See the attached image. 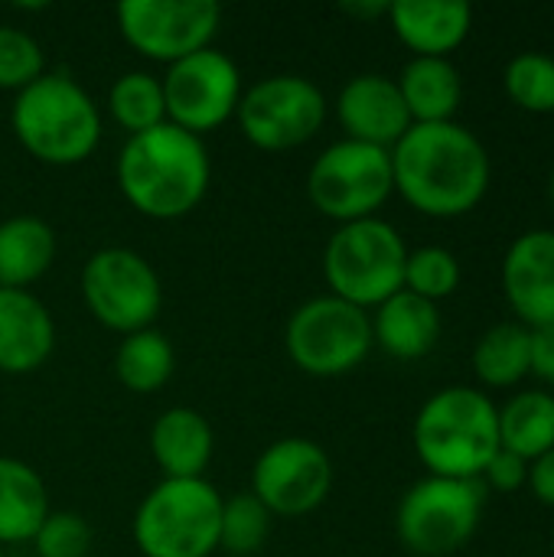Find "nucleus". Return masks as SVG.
<instances>
[{
  "label": "nucleus",
  "mask_w": 554,
  "mask_h": 557,
  "mask_svg": "<svg viewBox=\"0 0 554 557\" xmlns=\"http://www.w3.org/2000/svg\"><path fill=\"white\" fill-rule=\"evenodd\" d=\"M490 173L483 140L457 121L411 124L392 147L395 193L431 219L473 212L490 189Z\"/></svg>",
  "instance_id": "f257e3e1"
},
{
  "label": "nucleus",
  "mask_w": 554,
  "mask_h": 557,
  "mask_svg": "<svg viewBox=\"0 0 554 557\" xmlns=\"http://www.w3.org/2000/svg\"><path fill=\"white\" fill-rule=\"evenodd\" d=\"M114 173L118 189L134 212L157 222H173L189 215L206 199L212 160L202 137L167 121L153 131L127 137Z\"/></svg>",
  "instance_id": "f03ea898"
},
{
  "label": "nucleus",
  "mask_w": 554,
  "mask_h": 557,
  "mask_svg": "<svg viewBox=\"0 0 554 557\" xmlns=\"http://www.w3.org/2000/svg\"><path fill=\"white\" fill-rule=\"evenodd\" d=\"M411 441L431 476L480 480L500 450V408L487 392L467 385L441 388L421 405Z\"/></svg>",
  "instance_id": "7ed1b4c3"
},
{
  "label": "nucleus",
  "mask_w": 554,
  "mask_h": 557,
  "mask_svg": "<svg viewBox=\"0 0 554 557\" xmlns=\"http://www.w3.org/2000/svg\"><path fill=\"white\" fill-rule=\"evenodd\" d=\"M10 127L20 147L49 166H75L101 144V111L65 72H46L16 91Z\"/></svg>",
  "instance_id": "20e7f679"
},
{
  "label": "nucleus",
  "mask_w": 554,
  "mask_h": 557,
  "mask_svg": "<svg viewBox=\"0 0 554 557\" xmlns=\"http://www.w3.org/2000/svg\"><path fill=\"white\" fill-rule=\"evenodd\" d=\"M408 245L385 219H359L340 225L323 251V277L333 297L376 310L398 290H405Z\"/></svg>",
  "instance_id": "39448f33"
},
{
  "label": "nucleus",
  "mask_w": 554,
  "mask_h": 557,
  "mask_svg": "<svg viewBox=\"0 0 554 557\" xmlns=\"http://www.w3.org/2000/svg\"><path fill=\"white\" fill-rule=\"evenodd\" d=\"M222 496L202 480H160L134 512L144 557H209L219 552Z\"/></svg>",
  "instance_id": "423d86ee"
},
{
  "label": "nucleus",
  "mask_w": 554,
  "mask_h": 557,
  "mask_svg": "<svg viewBox=\"0 0 554 557\" xmlns=\"http://www.w3.org/2000/svg\"><path fill=\"white\" fill-rule=\"evenodd\" d=\"M392 193V150L346 137L330 144L307 173V196L313 209L336 225L376 219Z\"/></svg>",
  "instance_id": "0eeeda50"
},
{
  "label": "nucleus",
  "mask_w": 554,
  "mask_h": 557,
  "mask_svg": "<svg viewBox=\"0 0 554 557\" xmlns=\"http://www.w3.org/2000/svg\"><path fill=\"white\" fill-rule=\"evenodd\" d=\"M372 320L333 294L300 304L284 330L291 362L313 379H340L366 362L372 352Z\"/></svg>",
  "instance_id": "6e6552de"
},
{
  "label": "nucleus",
  "mask_w": 554,
  "mask_h": 557,
  "mask_svg": "<svg viewBox=\"0 0 554 557\" xmlns=\"http://www.w3.org/2000/svg\"><path fill=\"white\" fill-rule=\"evenodd\" d=\"M483 483L428 476L415 483L395 512L398 542L418 557H447L460 552L480 525Z\"/></svg>",
  "instance_id": "1a4fd4ad"
},
{
  "label": "nucleus",
  "mask_w": 554,
  "mask_h": 557,
  "mask_svg": "<svg viewBox=\"0 0 554 557\" xmlns=\"http://www.w3.org/2000/svg\"><path fill=\"white\" fill-rule=\"evenodd\" d=\"M82 300L111 333L150 330L163 307V284L153 264L131 248H101L82 268Z\"/></svg>",
  "instance_id": "9d476101"
},
{
  "label": "nucleus",
  "mask_w": 554,
  "mask_h": 557,
  "mask_svg": "<svg viewBox=\"0 0 554 557\" xmlns=\"http://www.w3.org/2000/svg\"><path fill=\"white\" fill-rule=\"evenodd\" d=\"M235 117L251 147L281 153L304 147L320 134L327 98L304 75H268L242 91Z\"/></svg>",
  "instance_id": "9b49d317"
},
{
  "label": "nucleus",
  "mask_w": 554,
  "mask_h": 557,
  "mask_svg": "<svg viewBox=\"0 0 554 557\" xmlns=\"http://www.w3.org/2000/svg\"><path fill=\"white\" fill-rule=\"evenodd\" d=\"M222 26L216 0H124L118 3V29L124 42L150 62L173 65L212 46Z\"/></svg>",
  "instance_id": "f8f14e48"
},
{
  "label": "nucleus",
  "mask_w": 554,
  "mask_h": 557,
  "mask_svg": "<svg viewBox=\"0 0 554 557\" xmlns=\"http://www.w3.org/2000/svg\"><path fill=\"white\" fill-rule=\"evenodd\" d=\"M160 85L167 101V121L196 137H206L209 131L235 117L245 91L242 69L216 46L167 65Z\"/></svg>",
  "instance_id": "ddd939ff"
},
{
  "label": "nucleus",
  "mask_w": 554,
  "mask_h": 557,
  "mask_svg": "<svg viewBox=\"0 0 554 557\" xmlns=\"http://www.w3.org/2000/svg\"><path fill=\"white\" fill-rule=\"evenodd\" d=\"M333 490V463L310 437L274 441L251 467V496L281 519L310 516Z\"/></svg>",
  "instance_id": "4468645a"
},
{
  "label": "nucleus",
  "mask_w": 554,
  "mask_h": 557,
  "mask_svg": "<svg viewBox=\"0 0 554 557\" xmlns=\"http://www.w3.org/2000/svg\"><path fill=\"white\" fill-rule=\"evenodd\" d=\"M336 117L346 131V140L372 144L382 150H392L411 127L395 78L379 72L356 75L340 88Z\"/></svg>",
  "instance_id": "2eb2a0df"
},
{
  "label": "nucleus",
  "mask_w": 554,
  "mask_h": 557,
  "mask_svg": "<svg viewBox=\"0 0 554 557\" xmlns=\"http://www.w3.org/2000/svg\"><path fill=\"white\" fill-rule=\"evenodd\" d=\"M503 294L522 326L554 323V232L519 235L503 258Z\"/></svg>",
  "instance_id": "dca6fc26"
},
{
  "label": "nucleus",
  "mask_w": 554,
  "mask_h": 557,
  "mask_svg": "<svg viewBox=\"0 0 554 557\" xmlns=\"http://www.w3.org/2000/svg\"><path fill=\"white\" fill-rule=\"evenodd\" d=\"M56 349V320L29 290L0 287V372L29 375Z\"/></svg>",
  "instance_id": "f3484780"
},
{
  "label": "nucleus",
  "mask_w": 554,
  "mask_h": 557,
  "mask_svg": "<svg viewBox=\"0 0 554 557\" xmlns=\"http://www.w3.org/2000/svg\"><path fill=\"white\" fill-rule=\"evenodd\" d=\"M395 36L424 59H447L473 29V7L464 0H398L389 3Z\"/></svg>",
  "instance_id": "a211bd4d"
},
{
  "label": "nucleus",
  "mask_w": 554,
  "mask_h": 557,
  "mask_svg": "<svg viewBox=\"0 0 554 557\" xmlns=\"http://www.w3.org/2000/svg\"><path fill=\"white\" fill-rule=\"evenodd\" d=\"M150 454L163 480H202L216 454L212 424L196 408H167L150 428Z\"/></svg>",
  "instance_id": "6ab92c4d"
},
{
  "label": "nucleus",
  "mask_w": 554,
  "mask_h": 557,
  "mask_svg": "<svg viewBox=\"0 0 554 557\" xmlns=\"http://www.w3.org/2000/svg\"><path fill=\"white\" fill-rule=\"evenodd\" d=\"M372 343L382 346L392 359L411 362L424 359L441 339V313L438 304L415 297L411 290H398L372 313Z\"/></svg>",
  "instance_id": "aec40b11"
},
{
  "label": "nucleus",
  "mask_w": 554,
  "mask_h": 557,
  "mask_svg": "<svg viewBox=\"0 0 554 557\" xmlns=\"http://www.w3.org/2000/svg\"><path fill=\"white\" fill-rule=\"evenodd\" d=\"M395 85L402 91L411 124H447L454 121L464 98V82L451 59L415 55L411 62H405Z\"/></svg>",
  "instance_id": "412c9836"
},
{
  "label": "nucleus",
  "mask_w": 554,
  "mask_h": 557,
  "mask_svg": "<svg viewBox=\"0 0 554 557\" xmlns=\"http://www.w3.org/2000/svg\"><path fill=\"white\" fill-rule=\"evenodd\" d=\"M56 232L46 219L10 215L0 222V287L29 290L56 261Z\"/></svg>",
  "instance_id": "4be33fe9"
},
{
  "label": "nucleus",
  "mask_w": 554,
  "mask_h": 557,
  "mask_svg": "<svg viewBox=\"0 0 554 557\" xmlns=\"http://www.w3.org/2000/svg\"><path fill=\"white\" fill-rule=\"evenodd\" d=\"M49 512L42 476L16 457H0V548L33 542Z\"/></svg>",
  "instance_id": "5701e85b"
},
{
  "label": "nucleus",
  "mask_w": 554,
  "mask_h": 557,
  "mask_svg": "<svg viewBox=\"0 0 554 557\" xmlns=\"http://www.w3.org/2000/svg\"><path fill=\"white\" fill-rule=\"evenodd\" d=\"M500 447L526 463L554 450V395L519 392L500 408Z\"/></svg>",
  "instance_id": "b1692460"
},
{
  "label": "nucleus",
  "mask_w": 554,
  "mask_h": 557,
  "mask_svg": "<svg viewBox=\"0 0 554 557\" xmlns=\"http://www.w3.org/2000/svg\"><path fill=\"white\" fill-rule=\"evenodd\" d=\"M532 330L522 323H496L473 349V372L487 388H513L529 375Z\"/></svg>",
  "instance_id": "393cba45"
},
{
  "label": "nucleus",
  "mask_w": 554,
  "mask_h": 557,
  "mask_svg": "<svg viewBox=\"0 0 554 557\" xmlns=\"http://www.w3.org/2000/svg\"><path fill=\"white\" fill-rule=\"evenodd\" d=\"M173 369H176L173 343L153 326L124 336L114 352V375L134 395L160 392L173 379Z\"/></svg>",
  "instance_id": "a878e982"
},
{
  "label": "nucleus",
  "mask_w": 554,
  "mask_h": 557,
  "mask_svg": "<svg viewBox=\"0 0 554 557\" xmlns=\"http://www.w3.org/2000/svg\"><path fill=\"white\" fill-rule=\"evenodd\" d=\"M108 114L121 131H127V137L167 124V101H163L160 78L140 69L118 75L108 91Z\"/></svg>",
  "instance_id": "bb28decb"
},
{
  "label": "nucleus",
  "mask_w": 554,
  "mask_h": 557,
  "mask_svg": "<svg viewBox=\"0 0 554 557\" xmlns=\"http://www.w3.org/2000/svg\"><path fill=\"white\" fill-rule=\"evenodd\" d=\"M271 519L274 516L251 493L222 499L219 552H225L229 557H251L255 552H261V545L271 535Z\"/></svg>",
  "instance_id": "cd10ccee"
},
{
  "label": "nucleus",
  "mask_w": 554,
  "mask_h": 557,
  "mask_svg": "<svg viewBox=\"0 0 554 557\" xmlns=\"http://www.w3.org/2000/svg\"><path fill=\"white\" fill-rule=\"evenodd\" d=\"M506 95L532 114H554V59L545 52H519L503 72Z\"/></svg>",
  "instance_id": "c85d7f7f"
},
{
  "label": "nucleus",
  "mask_w": 554,
  "mask_h": 557,
  "mask_svg": "<svg viewBox=\"0 0 554 557\" xmlns=\"http://www.w3.org/2000/svg\"><path fill=\"white\" fill-rule=\"evenodd\" d=\"M460 287V261L454 251L441 245H424L418 251H408L405 261V290H411L421 300H444Z\"/></svg>",
  "instance_id": "c756f323"
},
{
  "label": "nucleus",
  "mask_w": 554,
  "mask_h": 557,
  "mask_svg": "<svg viewBox=\"0 0 554 557\" xmlns=\"http://www.w3.org/2000/svg\"><path fill=\"white\" fill-rule=\"evenodd\" d=\"M46 75L42 46L20 26H0V91H23Z\"/></svg>",
  "instance_id": "7c9ffc66"
},
{
  "label": "nucleus",
  "mask_w": 554,
  "mask_h": 557,
  "mask_svg": "<svg viewBox=\"0 0 554 557\" xmlns=\"http://www.w3.org/2000/svg\"><path fill=\"white\" fill-rule=\"evenodd\" d=\"M33 548L39 557H88L91 525L78 512H49L33 539Z\"/></svg>",
  "instance_id": "2f4dec72"
},
{
  "label": "nucleus",
  "mask_w": 554,
  "mask_h": 557,
  "mask_svg": "<svg viewBox=\"0 0 554 557\" xmlns=\"http://www.w3.org/2000/svg\"><path fill=\"white\" fill-rule=\"evenodd\" d=\"M483 480H487L496 493H516V490H522V486L529 483V463H526L522 457H516V454H509V450L500 447V450L493 454V460L487 463Z\"/></svg>",
  "instance_id": "473e14b6"
},
{
  "label": "nucleus",
  "mask_w": 554,
  "mask_h": 557,
  "mask_svg": "<svg viewBox=\"0 0 554 557\" xmlns=\"http://www.w3.org/2000/svg\"><path fill=\"white\" fill-rule=\"evenodd\" d=\"M529 375H539L545 385H554V323L532 330V366Z\"/></svg>",
  "instance_id": "72a5a7b5"
},
{
  "label": "nucleus",
  "mask_w": 554,
  "mask_h": 557,
  "mask_svg": "<svg viewBox=\"0 0 554 557\" xmlns=\"http://www.w3.org/2000/svg\"><path fill=\"white\" fill-rule=\"evenodd\" d=\"M526 486L535 493L539 503H545V506L554 509V450L542 454L539 460L529 463V483Z\"/></svg>",
  "instance_id": "f704fd0d"
},
{
  "label": "nucleus",
  "mask_w": 554,
  "mask_h": 557,
  "mask_svg": "<svg viewBox=\"0 0 554 557\" xmlns=\"http://www.w3.org/2000/svg\"><path fill=\"white\" fill-rule=\"evenodd\" d=\"M346 13H353V16H389V3H346L343 7Z\"/></svg>",
  "instance_id": "c9c22d12"
},
{
  "label": "nucleus",
  "mask_w": 554,
  "mask_h": 557,
  "mask_svg": "<svg viewBox=\"0 0 554 557\" xmlns=\"http://www.w3.org/2000/svg\"><path fill=\"white\" fill-rule=\"evenodd\" d=\"M549 199H552V209H554V170H552V180H549Z\"/></svg>",
  "instance_id": "e433bc0d"
},
{
  "label": "nucleus",
  "mask_w": 554,
  "mask_h": 557,
  "mask_svg": "<svg viewBox=\"0 0 554 557\" xmlns=\"http://www.w3.org/2000/svg\"><path fill=\"white\" fill-rule=\"evenodd\" d=\"M552 552H554V525H552Z\"/></svg>",
  "instance_id": "4c0bfd02"
},
{
  "label": "nucleus",
  "mask_w": 554,
  "mask_h": 557,
  "mask_svg": "<svg viewBox=\"0 0 554 557\" xmlns=\"http://www.w3.org/2000/svg\"><path fill=\"white\" fill-rule=\"evenodd\" d=\"M0 557H7V548H0Z\"/></svg>",
  "instance_id": "58836bf2"
}]
</instances>
